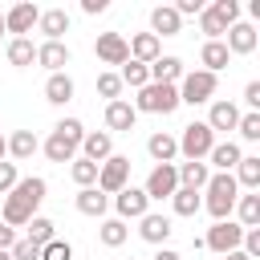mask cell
I'll list each match as a JSON object with an SVG mask.
<instances>
[{
  "mask_svg": "<svg viewBox=\"0 0 260 260\" xmlns=\"http://www.w3.org/2000/svg\"><path fill=\"white\" fill-rule=\"evenodd\" d=\"M69 179L77 183V191H81V187H93V183H98V162H89V158L77 154V158L69 162Z\"/></svg>",
  "mask_w": 260,
  "mask_h": 260,
  "instance_id": "d590c367",
  "label": "cell"
},
{
  "mask_svg": "<svg viewBox=\"0 0 260 260\" xmlns=\"http://www.w3.org/2000/svg\"><path fill=\"white\" fill-rule=\"evenodd\" d=\"M114 154V134L110 130H85V138H81V158H89V162H106Z\"/></svg>",
  "mask_w": 260,
  "mask_h": 260,
  "instance_id": "2e32d148",
  "label": "cell"
},
{
  "mask_svg": "<svg viewBox=\"0 0 260 260\" xmlns=\"http://www.w3.org/2000/svg\"><path fill=\"white\" fill-rule=\"evenodd\" d=\"M73 207H77L81 215H89V219H106V207H110V195H102L98 187H81V191L73 195Z\"/></svg>",
  "mask_w": 260,
  "mask_h": 260,
  "instance_id": "44dd1931",
  "label": "cell"
},
{
  "mask_svg": "<svg viewBox=\"0 0 260 260\" xmlns=\"http://www.w3.org/2000/svg\"><path fill=\"white\" fill-rule=\"evenodd\" d=\"M146 154H150L154 162H175V158H179V142H175V134L154 130V134L146 138Z\"/></svg>",
  "mask_w": 260,
  "mask_h": 260,
  "instance_id": "cb8c5ba5",
  "label": "cell"
},
{
  "mask_svg": "<svg viewBox=\"0 0 260 260\" xmlns=\"http://www.w3.org/2000/svg\"><path fill=\"white\" fill-rule=\"evenodd\" d=\"M37 28L45 32V41H61L69 32V12L65 8H45L41 20H37Z\"/></svg>",
  "mask_w": 260,
  "mask_h": 260,
  "instance_id": "d4e9b609",
  "label": "cell"
},
{
  "mask_svg": "<svg viewBox=\"0 0 260 260\" xmlns=\"http://www.w3.org/2000/svg\"><path fill=\"white\" fill-rule=\"evenodd\" d=\"M179 16H199L203 12V0H179V4H171Z\"/></svg>",
  "mask_w": 260,
  "mask_h": 260,
  "instance_id": "f6af8a7d",
  "label": "cell"
},
{
  "mask_svg": "<svg viewBox=\"0 0 260 260\" xmlns=\"http://www.w3.org/2000/svg\"><path fill=\"white\" fill-rule=\"evenodd\" d=\"M207 12H211L223 28H232V24L240 20V4H236V0H211V4H207Z\"/></svg>",
  "mask_w": 260,
  "mask_h": 260,
  "instance_id": "f35d334b",
  "label": "cell"
},
{
  "mask_svg": "<svg viewBox=\"0 0 260 260\" xmlns=\"http://www.w3.org/2000/svg\"><path fill=\"white\" fill-rule=\"evenodd\" d=\"M8 256H12V260H41V244H32V240H16V244L8 248Z\"/></svg>",
  "mask_w": 260,
  "mask_h": 260,
  "instance_id": "7bdbcfd3",
  "label": "cell"
},
{
  "mask_svg": "<svg viewBox=\"0 0 260 260\" xmlns=\"http://www.w3.org/2000/svg\"><path fill=\"white\" fill-rule=\"evenodd\" d=\"M175 142H179V154H183L187 162H203V158H207V150H211L219 138L211 134V126H207V122H191V126H183V134H179Z\"/></svg>",
  "mask_w": 260,
  "mask_h": 260,
  "instance_id": "277c9868",
  "label": "cell"
},
{
  "mask_svg": "<svg viewBox=\"0 0 260 260\" xmlns=\"http://www.w3.org/2000/svg\"><path fill=\"white\" fill-rule=\"evenodd\" d=\"M4 142H8V154H12L16 162H24V158H32V154L41 150V138H37L32 130H12Z\"/></svg>",
  "mask_w": 260,
  "mask_h": 260,
  "instance_id": "4316f807",
  "label": "cell"
},
{
  "mask_svg": "<svg viewBox=\"0 0 260 260\" xmlns=\"http://www.w3.org/2000/svg\"><path fill=\"white\" fill-rule=\"evenodd\" d=\"M146 69H150V81H158V85H179L183 73H187L179 57H158V61H150Z\"/></svg>",
  "mask_w": 260,
  "mask_h": 260,
  "instance_id": "7402d4cb",
  "label": "cell"
},
{
  "mask_svg": "<svg viewBox=\"0 0 260 260\" xmlns=\"http://www.w3.org/2000/svg\"><path fill=\"white\" fill-rule=\"evenodd\" d=\"M41 260H73V244L69 240H49L41 248Z\"/></svg>",
  "mask_w": 260,
  "mask_h": 260,
  "instance_id": "b9f144b4",
  "label": "cell"
},
{
  "mask_svg": "<svg viewBox=\"0 0 260 260\" xmlns=\"http://www.w3.org/2000/svg\"><path fill=\"white\" fill-rule=\"evenodd\" d=\"M81 12H85V16H98V12H106V0H81Z\"/></svg>",
  "mask_w": 260,
  "mask_h": 260,
  "instance_id": "c3c4849f",
  "label": "cell"
},
{
  "mask_svg": "<svg viewBox=\"0 0 260 260\" xmlns=\"http://www.w3.org/2000/svg\"><path fill=\"white\" fill-rule=\"evenodd\" d=\"M0 37H4V12H0Z\"/></svg>",
  "mask_w": 260,
  "mask_h": 260,
  "instance_id": "f5cc1de1",
  "label": "cell"
},
{
  "mask_svg": "<svg viewBox=\"0 0 260 260\" xmlns=\"http://www.w3.org/2000/svg\"><path fill=\"white\" fill-rule=\"evenodd\" d=\"M93 187H98L102 195H110V199H114L122 187H130V158H126V154H110V158L98 167V183H93Z\"/></svg>",
  "mask_w": 260,
  "mask_h": 260,
  "instance_id": "8992f818",
  "label": "cell"
},
{
  "mask_svg": "<svg viewBox=\"0 0 260 260\" xmlns=\"http://www.w3.org/2000/svg\"><path fill=\"white\" fill-rule=\"evenodd\" d=\"M236 130H240V138L244 142H260V114H240V122H236Z\"/></svg>",
  "mask_w": 260,
  "mask_h": 260,
  "instance_id": "60d3db41",
  "label": "cell"
},
{
  "mask_svg": "<svg viewBox=\"0 0 260 260\" xmlns=\"http://www.w3.org/2000/svg\"><path fill=\"white\" fill-rule=\"evenodd\" d=\"M37 20H41V8H37L32 0H20V4H12V8L4 12V32H12V37H28V32L37 28Z\"/></svg>",
  "mask_w": 260,
  "mask_h": 260,
  "instance_id": "9c48e42d",
  "label": "cell"
},
{
  "mask_svg": "<svg viewBox=\"0 0 260 260\" xmlns=\"http://www.w3.org/2000/svg\"><path fill=\"white\" fill-rule=\"evenodd\" d=\"M207 199H203V207H207V215L219 223V219H232V211H236V199H240V187H236V179L232 175H211L207 179Z\"/></svg>",
  "mask_w": 260,
  "mask_h": 260,
  "instance_id": "7a4b0ae2",
  "label": "cell"
},
{
  "mask_svg": "<svg viewBox=\"0 0 260 260\" xmlns=\"http://www.w3.org/2000/svg\"><path fill=\"white\" fill-rule=\"evenodd\" d=\"M16 183H20V171H16V162H4V158H0V195H8Z\"/></svg>",
  "mask_w": 260,
  "mask_h": 260,
  "instance_id": "ee69618b",
  "label": "cell"
},
{
  "mask_svg": "<svg viewBox=\"0 0 260 260\" xmlns=\"http://www.w3.org/2000/svg\"><path fill=\"white\" fill-rule=\"evenodd\" d=\"M215 85H219V77L207 73V69H191V73H183V81H179V106H183V102H187V106H203V102H211V98H215Z\"/></svg>",
  "mask_w": 260,
  "mask_h": 260,
  "instance_id": "5b68a950",
  "label": "cell"
},
{
  "mask_svg": "<svg viewBox=\"0 0 260 260\" xmlns=\"http://www.w3.org/2000/svg\"><path fill=\"white\" fill-rule=\"evenodd\" d=\"M223 260H248V256H244V252L236 248V252H223Z\"/></svg>",
  "mask_w": 260,
  "mask_h": 260,
  "instance_id": "f907efd6",
  "label": "cell"
},
{
  "mask_svg": "<svg viewBox=\"0 0 260 260\" xmlns=\"http://www.w3.org/2000/svg\"><path fill=\"white\" fill-rule=\"evenodd\" d=\"M236 223L240 228H260V191H240L236 199Z\"/></svg>",
  "mask_w": 260,
  "mask_h": 260,
  "instance_id": "1f68e13d",
  "label": "cell"
},
{
  "mask_svg": "<svg viewBox=\"0 0 260 260\" xmlns=\"http://www.w3.org/2000/svg\"><path fill=\"white\" fill-rule=\"evenodd\" d=\"M118 77H122V85H130V89H142V85H150V69H146L142 61H126Z\"/></svg>",
  "mask_w": 260,
  "mask_h": 260,
  "instance_id": "74e56055",
  "label": "cell"
},
{
  "mask_svg": "<svg viewBox=\"0 0 260 260\" xmlns=\"http://www.w3.org/2000/svg\"><path fill=\"white\" fill-rule=\"evenodd\" d=\"M228 61H232V53H228L223 41H203V49H199V65H203L207 73L219 77V69H228Z\"/></svg>",
  "mask_w": 260,
  "mask_h": 260,
  "instance_id": "484cf974",
  "label": "cell"
},
{
  "mask_svg": "<svg viewBox=\"0 0 260 260\" xmlns=\"http://www.w3.org/2000/svg\"><path fill=\"white\" fill-rule=\"evenodd\" d=\"M110 203H114V211H118V219H122V223H126V219H142V215L150 211V199H146V191H142V187H122Z\"/></svg>",
  "mask_w": 260,
  "mask_h": 260,
  "instance_id": "30bf717a",
  "label": "cell"
},
{
  "mask_svg": "<svg viewBox=\"0 0 260 260\" xmlns=\"http://www.w3.org/2000/svg\"><path fill=\"white\" fill-rule=\"evenodd\" d=\"M146 199L154 203V199H171L175 191H179V171H175V162H154V171L146 175Z\"/></svg>",
  "mask_w": 260,
  "mask_h": 260,
  "instance_id": "ba28073f",
  "label": "cell"
},
{
  "mask_svg": "<svg viewBox=\"0 0 260 260\" xmlns=\"http://www.w3.org/2000/svg\"><path fill=\"white\" fill-rule=\"evenodd\" d=\"M81 138H85V126H81L77 118H61V122L53 126V134L41 142V150H45L49 162H73L77 150H81Z\"/></svg>",
  "mask_w": 260,
  "mask_h": 260,
  "instance_id": "6da1fadb",
  "label": "cell"
},
{
  "mask_svg": "<svg viewBox=\"0 0 260 260\" xmlns=\"http://www.w3.org/2000/svg\"><path fill=\"white\" fill-rule=\"evenodd\" d=\"M236 122H240V106H236V102H228V98L211 102V110H207L211 134H228V130H236Z\"/></svg>",
  "mask_w": 260,
  "mask_h": 260,
  "instance_id": "e0dca14e",
  "label": "cell"
},
{
  "mask_svg": "<svg viewBox=\"0 0 260 260\" xmlns=\"http://www.w3.org/2000/svg\"><path fill=\"white\" fill-rule=\"evenodd\" d=\"M171 215H158V211H146L142 219H138V236L146 240V244H154V248H167V240H171Z\"/></svg>",
  "mask_w": 260,
  "mask_h": 260,
  "instance_id": "5bb4252c",
  "label": "cell"
},
{
  "mask_svg": "<svg viewBox=\"0 0 260 260\" xmlns=\"http://www.w3.org/2000/svg\"><path fill=\"white\" fill-rule=\"evenodd\" d=\"M130 260H134V256H130Z\"/></svg>",
  "mask_w": 260,
  "mask_h": 260,
  "instance_id": "11a10c76",
  "label": "cell"
},
{
  "mask_svg": "<svg viewBox=\"0 0 260 260\" xmlns=\"http://www.w3.org/2000/svg\"><path fill=\"white\" fill-rule=\"evenodd\" d=\"M93 53H98L102 65H126L130 61V49H126V37L122 32H98Z\"/></svg>",
  "mask_w": 260,
  "mask_h": 260,
  "instance_id": "7c38bea8",
  "label": "cell"
},
{
  "mask_svg": "<svg viewBox=\"0 0 260 260\" xmlns=\"http://www.w3.org/2000/svg\"><path fill=\"white\" fill-rule=\"evenodd\" d=\"M0 260H12V256H8V252H0Z\"/></svg>",
  "mask_w": 260,
  "mask_h": 260,
  "instance_id": "db71d44e",
  "label": "cell"
},
{
  "mask_svg": "<svg viewBox=\"0 0 260 260\" xmlns=\"http://www.w3.org/2000/svg\"><path fill=\"white\" fill-rule=\"evenodd\" d=\"M240 158H244V150H240V142H232V138H223V142H215V146L207 150V167H211V175H232Z\"/></svg>",
  "mask_w": 260,
  "mask_h": 260,
  "instance_id": "4fadbf2b",
  "label": "cell"
},
{
  "mask_svg": "<svg viewBox=\"0 0 260 260\" xmlns=\"http://www.w3.org/2000/svg\"><path fill=\"white\" fill-rule=\"evenodd\" d=\"M134 122H138V110L130 106V102H106V130H134Z\"/></svg>",
  "mask_w": 260,
  "mask_h": 260,
  "instance_id": "603a6c76",
  "label": "cell"
},
{
  "mask_svg": "<svg viewBox=\"0 0 260 260\" xmlns=\"http://www.w3.org/2000/svg\"><path fill=\"white\" fill-rule=\"evenodd\" d=\"M179 28H183V16L171 8V4H158V8H150V32L162 41V37H179Z\"/></svg>",
  "mask_w": 260,
  "mask_h": 260,
  "instance_id": "ffe728a7",
  "label": "cell"
},
{
  "mask_svg": "<svg viewBox=\"0 0 260 260\" xmlns=\"http://www.w3.org/2000/svg\"><path fill=\"white\" fill-rule=\"evenodd\" d=\"M4 154H8V142H4V134H0V158H4Z\"/></svg>",
  "mask_w": 260,
  "mask_h": 260,
  "instance_id": "816d5d0a",
  "label": "cell"
},
{
  "mask_svg": "<svg viewBox=\"0 0 260 260\" xmlns=\"http://www.w3.org/2000/svg\"><path fill=\"white\" fill-rule=\"evenodd\" d=\"M175 171H179V187H187V191H203L211 179L207 162H175Z\"/></svg>",
  "mask_w": 260,
  "mask_h": 260,
  "instance_id": "83f0119b",
  "label": "cell"
},
{
  "mask_svg": "<svg viewBox=\"0 0 260 260\" xmlns=\"http://www.w3.org/2000/svg\"><path fill=\"white\" fill-rule=\"evenodd\" d=\"M45 102H49V106L73 102V77H69V73H49V81H45Z\"/></svg>",
  "mask_w": 260,
  "mask_h": 260,
  "instance_id": "f546056e",
  "label": "cell"
},
{
  "mask_svg": "<svg viewBox=\"0 0 260 260\" xmlns=\"http://www.w3.org/2000/svg\"><path fill=\"white\" fill-rule=\"evenodd\" d=\"M8 195H16V199H20V203H24V207L37 215V207H41V203H45V195H49V183H45L41 175H28V179H20V183H16Z\"/></svg>",
  "mask_w": 260,
  "mask_h": 260,
  "instance_id": "ac0fdd59",
  "label": "cell"
},
{
  "mask_svg": "<svg viewBox=\"0 0 260 260\" xmlns=\"http://www.w3.org/2000/svg\"><path fill=\"white\" fill-rule=\"evenodd\" d=\"M244 102H248L252 114L260 110V81H248V85H244Z\"/></svg>",
  "mask_w": 260,
  "mask_h": 260,
  "instance_id": "bcb514c9",
  "label": "cell"
},
{
  "mask_svg": "<svg viewBox=\"0 0 260 260\" xmlns=\"http://www.w3.org/2000/svg\"><path fill=\"white\" fill-rule=\"evenodd\" d=\"M24 228H28V236H24V240H32V244H41V248H45L49 240H57V223H53L49 215H32Z\"/></svg>",
  "mask_w": 260,
  "mask_h": 260,
  "instance_id": "e575fe53",
  "label": "cell"
},
{
  "mask_svg": "<svg viewBox=\"0 0 260 260\" xmlns=\"http://www.w3.org/2000/svg\"><path fill=\"white\" fill-rule=\"evenodd\" d=\"M126 49H130V61H142V65H150V61L162 57V41L154 32H134L126 41Z\"/></svg>",
  "mask_w": 260,
  "mask_h": 260,
  "instance_id": "d6986e66",
  "label": "cell"
},
{
  "mask_svg": "<svg viewBox=\"0 0 260 260\" xmlns=\"http://www.w3.org/2000/svg\"><path fill=\"white\" fill-rule=\"evenodd\" d=\"M32 219V211L16 199V195H4V207H0V223H8V228H24Z\"/></svg>",
  "mask_w": 260,
  "mask_h": 260,
  "instance_id": "836d02e7",
  "label": "cell"
},
{
  "mask_svg": "<svg viewBox=\"0 0 260 260\" xmlns=\"http://www.w3.org/2000/svg\"><path fill=\"white\" fill-rule=\"evenodd\" d=\"M4 57H8V65L28 69V65L37 61V45H32V37H12V41H8V49H4Z\"/></svg>",
  "mask_w": 260,
  "mask_h": 260,
  "instance_id": "f1b7e54d",
  "label": "cell"
},
{
  "mask_svg": "<svg viewBox=\"0 0 260 260\" xmlns=\"http://www.w3.org/2000/svg\"><path fill=\"white\" fill-rule=\"evenodd\" d=\"M16 244V228H8V223H0V252H8Z\"/></svg>",
  "mask_w": 260,
  "mask_h": 260,
  "instance_id": "7dc6e473",
  "label": "cell"
},
{
  "mask_svg": "<svg viewBox=\"0 0 260 260\" xmlns=\"http://www.w3.org/2000/svg\"><path fill=\"white\" fill-rule=\"evenodd\" d=\"M98 240H102L106 248H122V244L130 240V228H126L118 215H110V219H102V228H98Z\"/></svg>",
  "mask_w": 260,
  "mask_h": 260,
  "instance_id": "d6a6232c",
  "label": "cell"
},
{
  "mask_svg": "<svg viewBox=\"0 0 260 260\" xmlns=\"http://www.w3.org/2000/svg\"><path fill=\"white\" fill-rule=\"evenodd\" d=\"M223 45H228V53H232V57H248V53H256L260 32H256L248 20H236V24L223 32Z\"/></svg>",
  "mask_w": 260,
  "mask_h": 260,
  "instance_id": "8fae6325",
  "label": "cell"
},
{
  "mask_svg": "<svg viewBox=\"0 0 260 260\" xmlns=\"http://www.w3.org/2000/svg\"><path fill=\"white\" fill-rule=\"evenodd\" d=\"M138 114H175L179 110V85H158V81H150V85H142L138 89V98L130 102Z\"/></svg>",
  "mask_w": 260,
  "mask_h": 260,
  "instance_id": "3957f363",
  "label": "cell"
},
{
  "mask_svg": "<svg viewBox=\"0 0 260 260\" xmlns=\"http://www.w3.org/2000/svg\"><path fill=\"white\" fill-rule=\"evenodd\" d=\"M199 207H203L199 191H187V187H179V191L171 195V211H175V215H183V219H187V215H195Z\"/></svg>",
  "mask_w": 260,
  "mask_h": 260,
  "instance_id": "8d00e7d4",
  "label": "cell"
},
{
  "mask_svg": "<svg viewBox=\"0 0 260 260\" xmlns=\"http://www.w3.org/2000/svg\"><path fill=\"white\" fill-rule=\"evenodd\" d=\"M122 89H126V85H122V77H118L114 69L98 73V93H102L106 102H118V98H122Z\"/></svg>",
  "mask_w": 260,
  "mask_h": 260,
  "instance_id": "ab89813d",
  "label": "cell"
},
{
  "mask_svg": "<svg viewBox=\"0 0 260 260\" xmlns=\"http://www.w3.org/2000/svg\"><path fill=\"white\" fill-rule=\"evenodd\" d=\"M150 260H183V256H179V252H175V248H158V252H154V256H150Z\"/></svg>",
  "mask_w": 260,
  "mask_h": 260,
  "instance_id": "681fc988",
  "label": "cell"
},
{
  "mask_svg": "<svg viewBox=\"0 0 260 260\" xmlns=\"http://www.w3.org/2000/svg\"><path fill=\"white\" fill-rule=\"evenodd\" d=\"M236 187L240 191H256L260 187V154H244L240 162H236Z\"/></svg>",
  "mask_w": 260,
  "mask_h": 260,
  "instance_id": "4dcf8cb0",
  "label": "cell"
},
{
  "mask_svg": "<svg viewBox=\"0 0 260 260\" xmlns=\"http://www.w3.org/2000/svg\"><path fill=\"white\" fill-rule=\"evenodd\" d=\"M240 240H244V228H240L236 219H219V223H211V228H207L203 248H211L215 256H223V252H236V248H240Z\"/></svg>",
  "mask_w": 260,
  "mask_h": 260,
  "instance_id": "52a82bcc",
  "label": "cell"
},
{
  "mask_svg": "<svg viewBox=\"0 0 260 260\" xmlns=\"http://www.w3.org/2000/svg\"><path fill=\"white\" fill-rule=\"evenodd\" d=\"M69 61H73V53H69L65 41H41L37 45V65H45L49 73H65Z\"/></svg>",
  "mask_w": 260,
  "mask_h": 260,
  "instance_id": "9a60e30c",
  "label": "cell"
}]
</instances>
